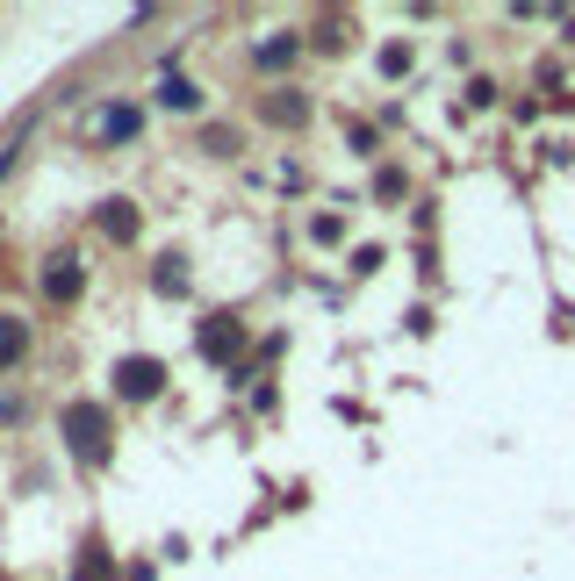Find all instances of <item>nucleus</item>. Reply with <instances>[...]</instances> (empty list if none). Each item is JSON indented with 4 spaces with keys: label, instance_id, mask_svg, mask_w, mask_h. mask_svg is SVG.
<instances>
[{
    "label": "nucleus",
    "instance_id": "1",
    "mask_svg": "<svg viewBox=\"0 0 575 581\" xmlns=\"http://www.w3.org/2000/svg\"><path fill=\"white\" fill-rule=\"evenodd\" d=\"M65 438H72V452L87 467H101L108 460V410L101 402H72L65 410Z\"/></svg>",
    "mask_w": 575,
    "mask_h": 581
},
{
    "label": "nucleus",
    "instance_id": "2",
    "mask_svg": "<svg viewBox=\"0 0 575 581\" xmlns=\"http://www.w3.org/2000/svg\"><path fill=\"white\" fill-rule=\"evenodd\" d=\"M158 388H166V366H158V360H144V352H137V360H116V395H122V402H152Z\"/></svg>",
    "mask_w": 575,
    "mask_h": 581
},
{
    "label": "nucleus",
    "instance_id": "3",
    "mask_svg": "<svg viewBox=\"0 0 575 581\" xmlns=\"http://www.w3.org/2000/svg\"><path fill=\"white\" fill-rule=\"evenodd\" d=\"M80 288H87V274H80V258H72V252L44 258V294H51V302H80Z\"/></svg>",
    "mask_w": 575,
    "mask_h": 581
},
{
    "label": "nucleus",
    "instance_id": "4",
    "mask_svg": "<svg viewBox=\"0 0 575 581\" xmlns=\"http://www.w3.org/2000/svg\"><path fill=\"white\" fill-rule=\"evenodd\" d=\"M238 344H244L238 316H209V324H202V360H230Z\"/></svg>",
    "mask_w": 575,
    "mask_h": 581
},
{
    "label": "nucleus",
    "instance_id": "5",
    "mask_svg": "<svg viewBox=\"0 0 575 581\" xmlns=\"http://www.w3.org/2000/svg\"><path fill=\"white\" fill-rule=\"evenodd\" d=\"M158 108H173V116H194V108H202V94H194V80L166 72V80H158Z\"/></svg>",
    "mask_w": 575,
    "mask_h": 581
},
{
    "label": "nucleus",
    "instance_id": "6",
    "mask_svg": "<svg viewBox=\"0 0 575 581\" xmlns=\"http://www.w3.org/2000/svg\"><path fill=\"white\" fill-rule=\"evenodd\" d=\"M101 230L116 244H130V238H137V208H130V202H101Z\"/></svg>",
    "mask_w": 575,
    "mask_h": 581
},
{
    "label": "nucleus",
    "instance_id": "7",
    "mask_svg": "<svg viewBox=\"0 0 575 581\" xmlns=\"http://www.w3.org/2000/svg\"><path fill=\"white\" fill-rule=\"evenodd\" d=\"M22 352H29V330H22V316H0V366H15Z\"/></svg>",
    "mask_w": 575,
    "mask_h": 581
},
{
    "label": "nucleus",
    "instance_id": "8",
    "mask_svg": "<svg viewBox=\"0 0 575 581\" xmlns=\"http://www.w3.org/2000/svg\"><path fill=\"white\" fill-rule=\"evenodd\" d=\"M137 130H144L137 108H108V116H101V137H108V144H116V137H137Z\"/></svg>",
    "mask_w": 575,
    "mask_h": 581
},
{
    "label": "nucleus",
    "instance_id": "9",
    "mask_svg": "<svg viewBox=\"0 0 575 581\" xmlns=\"http://www.w3.org/2000/svg\"><path fill=\"white\" fill-rule=\"evenodd\" d=\"M72 581H116V574H108V553L87 546V560H80V574H72Z\"/></svg>",
    "mask_w": 575,
    "mask_h": 581
},
{
    "label": "nucleus",
    "instance_id": "10",
    "mask_svg": "<svg viewBox=\"0 0 575 581\" xmlns=\"http://www.w3.org/2000/svg\"><path fill=\"white\" fill-rule=\"evenodd\" d=\"M188 288V274H180V258H158V294H180Z\"/></svg>",
    "mask_w": 575,
    "mask_h": 581
}]
</instances>
